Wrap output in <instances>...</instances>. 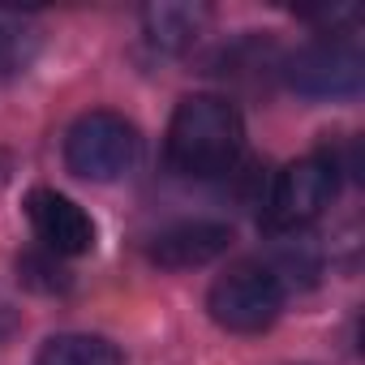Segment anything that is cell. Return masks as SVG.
Instances as JSON below:
<instances>
[{"instance_id":"obj_5","label":"cell","mask_w":365,"mask_h":365,"mask_svg":"<svg viewBox=\"0 0 365 365\" xmlns=\"http://www.w3.org/2000/svg\"><path fill=\"white\" fill-rule=\"evenodd\" d=\"M284 73H288V86L309 95V99H339V95H356L361 91L365 61H361L356 43L327 35V39L305 43L301 52H292Z\"/></svg>"},{"instance_id":"obj_8","label":"cell","mask_w":365,"mask_h":365,"mask_svg":"<svg viewBox=\"0 0 365 365\" xmlns=\"http://www.w3.org/2000/svg\"><path fill=\"white\" fill-rule=\"evenodd\" d=\"M146 22V39L163 52H180V48H190L207 22V9H194V5H150L142 14Z\"/></svg>"},{"instance_id":"obj_2","label":"cell","mask_w":365,"mask_h":365,"mask_svg":"<svg viewBox=\"0 0 365 365\" xmlns=\"http://www.w3.org/2000/svg\"><path fill=\"white\" fill-rule=\"evenodd\" d=\"M211 318L232 335H258L267 331L284 309V279L267 262H241L228 275H220L207 292Z\"/></svg>"},{"instance_id":"obj_3","label":"cell","mask_w":365,"mask_h":365,"mask_svg":"<svg viewBox=\"0 0 365 365\" xmlns=\"http://www.w3.org/2000/svg\"><path fill=\"white\" fill-rule=\"evenodd\" d=\"M142 159V138L120 112H86L65 138V163L82 180H116Z\"/></svg>"},{"instance_id":"obj_4","label":"cell","mask_w":365,"mask_h":365,"mask_svg":"<svg viewBox=\"0 0 365 365\" xmlns=\"http://www.w3.org/2000/svg\"><path fill=\"white\" fill-rule=\"evenodd\" d=\"M335 185H339V168L335 159L327 155H309V159H297L288 163L275 185L267 194V211H262V228L267 232H297L305 224H314L331 198H335Z\"/></svg>"},{"instance_id":"obj_7","label":"cell","mask_w":365,"mask_h":365,"mask_svg":"<svg viewBox=\"0 0 365 365\" xmlns=\"http://www.w3.org/2000/svg\"><path fill=\"white\" fill-rule=\"evenodd\" d=\"M232 245V228L228 224H215V220H190V224H176V228H163L155 241H150V262L155 267H168V271H194V267H207L215 262L220 254H228Z\"/></svg>"},{"instance_id":"obj_6","label":"cell","mask_w":365,"mask_h":365,"mask_svg":"<svg viewBox=\"0 0 365 365\" xmlns=\"http://www.w3.org/2000/svg\"><path fill=\"white\" fill-rule=\"evenodd\" d=\"M26 220L52 258H78V254L95 250V220L73 198H65L56 190H43V185L31 190L26 194Z\"/></svg>"},{"instance_id":"obj_1","label":"cell","mask_w":365,"mask_h":365,"mask_svg":"<svg viewBox=\"0 0 365 365\" xmlns=\"http://www.w3.org/2000/svg\"><path fill=\"white\" fill-rule=\"evenodd\" d=\"M245 125L241 112L220 95L180 99L168 125V163L185 176H220L241 159Z\"/></svg>"},{"instance_id":"obj_10","label":"cell","mask_w":365,"mask_h":365,"mask_svg":"<svg viewBox=\"0 0 365 365\" xmlns=\"http://www.w3.org/2000/svg\"><path fill=\"white\" fill-rule=\"evenodd\" d=\"M39 48V35L26 18H14V14H0V78H14L31 65Z\"/></svg>"},{"instance_id":"obj_9","label":"cell","mask_w":365,"mask_h":365,"mask_svg":"<svg viewBox=\"0 0 365 365\" xmlns=\"http://www.w3.org/2000/svg\"><path fill=\"white\" fill-rule=\"evenodd\" d=\"M35 365H125L120 348L103 335H52Z\"/></svg>"}]
</instances>
